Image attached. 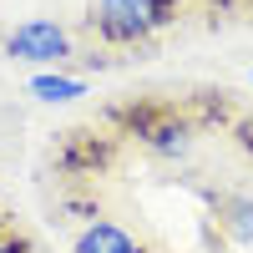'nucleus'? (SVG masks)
Here are the masks:
<instances>
[{
	"label": "nucleus",
	"mask_w": 253,
	"mask_h": 253,
	"mask_svg": "<svg viewBox=\"0 0 253 253\" xmlns=\"http://www.w3.org/2000/svg\"><path fill=\"white\" fill-rule=\"evenodd\" d=\"M0 253H26V243H20V238L10 233V238H0Z\"/></svg>",
	"instance_id": "7"
},
{
	"label": "nucleus",
	"mask_w": 253,
	"mask_h": 253,
	"mask_svg": "<svg viewBox=\"0 0 253 253\" xmlns=\"http://www.w3.org/2000/svg\"><path fill=\"white\" fill-rule=\"evenodd\" d=\"M0 238H10V228H5V218H0Z\"/></svg>",
	"instance_id": "8"
},
{
	"label": "nucleus",
	"mask_w": 253,
	"mask_h": 253,
	"mask_svg": "<svg viewBox=\"0 0 253 253\" xmlns=\"http://www.w3.org/2000/svg\"><path fill=\"white\" fill-rule=\"evenodd\" d=\"M76 253H142V243L117 223H91L86 233L76 238Z\"/></svg>",
	"instance_id": "3"
},
{
	"label": "nucleus",
	"mask_w": 253,
	"mask_h": 253,
	"mask_svg": "<svg viewBox=\"0 0 253 253\" xmlns=\"http://www.w3.org/2000/svg\"><path fill=\"white\" fill-rule=\"evenodd\" d=\"M228 228H233V238H253V203H233V218H228Z\"/></svg>",
	"instance_id": "6"
},
{
	"label": "nucleus",
	"mask_w": 253,
	"mask_h": 253,
	"mask_svg": "<svg viewBox=\"0 0 253 253\" xmlns=\"http://www.w3.org/2000/svg\"><path fill=\"white\" fill-rule=\"evenodd\" d=\"M96 31L117 41V46H132V41L152 36L157 26L172 20V0H96Z\"/></svg>",
	"instance_id": "1"
},
{
	"label": "nucleus",
	"mask_w": 253,
	"mask_h": 253,
	"mask_svg": "<svg viewBox=\"0 0 253 253\" xmlns=\"http://www.w3.org/2000/svg\"><path fill=\"white\" fill-rule=\"evenodd\" d=\"M142 142L152 147V152H162V157H187L193 132H187V122H157V126L142 122Z\"/></svg>",
	"instance_id": "4"
},
{
	"label": "nucleus",
	"mask_w": 253,
	"mask_h": 253,
	"mask_svg": "<svg viewBox=\"0 0 253 253\" xmlns=\"http://www.w3.org/2000/svg\"><path fill=\"white\" fill-rule=\"evenodd\" d=\"M5 56L31 61V66H61L71 56V36L56 26V20H20L5 36Z\"/></svg>",
	"instance_id": "2"
},
{
	"label": "nucleus",
	"mask_w": 253,
	"mask_h": 253,
	"mask_svg": "<svg viewBox=\"0 0 253 253\" xmlns=\"http://www.w3.org/2000/svg\"><path fill=\"white\" fill-rule=\"evenodd\" d=\"M31 91H36L41 101H76L86 86H81L76 76H51V71H41V76L31 81Z\"/></svg>",
	"instance_id": "5"
}]
</instances>
